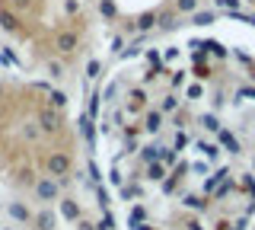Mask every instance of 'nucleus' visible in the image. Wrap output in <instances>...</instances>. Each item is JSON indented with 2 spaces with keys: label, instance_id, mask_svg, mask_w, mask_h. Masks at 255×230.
<instances>
[{
  "label": "nucleus",
  "instance_id": "72a5a7b5",
  "mask_svg": "<svg viewBox=\"0 0 255 230\" xmlns=\"http://www.w3.org/2000/svg\"><path fill=\"white\" fill-rule=\"evenodd\" d=\"M122 45H125L122 35H112V48H109V51H112V54H122Z\"/></svg>",
  "mask_w": 255,
  "mask_h": 230
},
{
  "label": "nucleus",
  "instance_id": "a211bd4d",
  "mask_svg": "<svg viewBox=\"0 0 255 230\" xmlns=\"http://www.w3.org/2000/svg\"><path fill=\"white\" fill-rule=\"evenodd\" d=\"M64 106H67V93H61V90L48 93V109H58V112H61Z\"/></svg>",
  "mask_w": 255,
  "mask_h": 230
},
{
  "label": "nucleus",
  "instance_id": "2eb2a0df",
  "mask_svg": "<svg viewBox=\"0 0 255 230\" xmlns=\"http://www.w3.org/2000/svg\"><path fill=\"white\" fill-rule=\"evenodd\" d=\"M159 112H163V115L179 112V96H175V93H166V96L159 99Z\"/></svg>",
  "mask_w": 255,
  "mask_h": 230
},
{
  "label": "nucleus",
  "instance_id": "412c9836",
  "mask_svg": "<svg viewBox=\"0 0 255 230\" xmlns=\"http://www.w3.org/2000/svg\"><path fill=\"white\" fill-rule=\"evenodd\" d=\"M217 138H220V144L227 147L230 154H239V141H236V138H233V134H230V131H220Z\"/></svg>",
  "mask_w": 255,
  "mask_h": 230
},
{
  "label": "nucleus",
  "instance_id": "f704fd0d",
  "mask_svg": "<svg viewBox=\"0 0 255 230\" xmlns=\"http://www.w3.org/2000/svg\"><path fill=\"white\" fill-rule=\"evenodd\" d=\"M195 77H198V80H207V77H211V67L198 64V67H195Z\"/></svg>",
  "mask_w": 255,
  "mask_h": 230
},
{
  "label": "nucleus",
  "instance_id": "423d86ee",
  "mask_svg": "<svg viewBox=\"0 0 255 230\" xmlns=\"http://www.w3.org/2000/svg\"><path fill=\"white\" fill-rule=\"evenodd\" d=\"M32 224H35V230H54V227H58V214H54L51 208H42V211L35 214Z\"/></svg>",
  "mask_w": 255,
  "mask_h": 230
},
{
  "label": "nucleus",
  "instance_id": "7ed1b4c3",
  "mask_svg": "<svg viewBox=\"0 0 255 230\" xmlns=\"http://www.w3.org/2000/svg\"><path fill=\"white\" fill-rule=\"evenodd\" d=\"M77 45H80V32H77V29H58V35H54V51L74 54Z\"/></svg>",
  "mask_w": 255,
  "mask_h": 230
},
{
  "label": "nucleus",
  "instance_id": "dca6fc26",
  "mask_svg": "<svg viewBox=\"0 0 255 230\" xmlns=\"http://www.w3.org/2000/svg\"><path fill=\"white\" fill-rule=\"evenodd\" d=\"M137 224H147V208L143 205H134L131 214H128V227H137Z\"/></svg>",
  "mask_w": 255,
  "mask_h": 230
},
{
  "label": "nucleus",
  "instance_id": "c85d7f7f",
  "mask_svg": "<svg viewBox=\"0 0 255 230\" xmlns=\"http://www.w3.org/2000/svg\"><path fill=\"white\" fill-rule=\"evenodd\" d=\"M204 45V51H211V54H217V58H227V48H223L220 42H201Z\"/></svg>",
  "mask_w": 255,
  "mask_h": 230
},
{
  "label": "nucleus",
  "instance_id": "2f4dec72",
  "mask_svg": "<svg viewBox=\"0 0 255 230\" xmlns=\"http://www.w3.org/2000/svg\"><path fill=\"white\" fill-rule=\"evenodd\" d=\"M185 147H188V134L179 131V134H175V141H172V150L179 154V150H185Z\"/></svg>",
  "mask_w": 255,
  "mask_h": 230
},
{
  "label": "nucleus",
  "instance_id": "f03ea898",
  "mask_svg": "<svg viewBox=\"0 0 255 230\" xmlns=\"http://www.w3.org/2000/svg\"><path fill=\"white\" fill-rule=\"evenodd\" d=\"M45 170H48V176L64 179V176H70V173H74V160H70L67 150H51V154L45 157Z\"/></svg>",
  "mask_w": 255,
  "mask_h": 230
},
{
  "label": "nucleus",
  "instance_id": "1a4fd4ad",
  "mask_svg": "<svg viewBox=\"0 0 255 230\" xmlns=\"http://www.w3.org/2000/svg\"><path fill=\"white\" fill-rule=\"evenodd\" d=\"M38 122H42L45 131H61V115L54 112V109H42V112H38Z\"/></svg>",
  "mask_w": 255,
  "mask_h": 230
},
{
  "label": "nucleus",
  "instance_id": "bb28decb",
  "mask_svg": "<svg viewBox=\"0 0 255 230\" xmlns=\"http://www.w3.org/2000/svg\"><path fill=\"white\" fill-rule=\"evenodd\" d=\"M140 160H143V163H159V147H156V144H150V147H143V154H140Z\"/></svg>",
  "mask_w": 255,
  "mask_h": 230
},
{
  "label": "nucleus",
  "instance_id": "20e7f679",
  "mask_svg": "<svg viewBox=\"0 0 255 230\" xmlns=\"http://www.w3.org/2000/svg\"><path fill=\"white\" fill-rule=\"evenodd\" d=\"M58 208H61V218H64V221H70V224H80V221H83V208H80L77 198L64 195L61 202H58Z\"/></svg>",
  "mask_w": 255,
  "mask_h": 230
},
{
  "label": "nucleus",
  "instance_id": "f8f14e48",
  "mask_svg": "<svg viewBox=\"0 0 255 230\" xmlns=\"http://www.w3.org/2000/svg\"><path fill=\"white\" fill-rule=\"evenodd\" d=\"M143 102H147V90H131V96H128V112H140Z\"/></svg>",
  "mask_w": 255,
  "mask_h": 230
},
{
  "label": "nucleus",
  "instance_id": "9b49d317",
  "mask_svg": "<svg viewBox=\"0 0 255 230\" xmlns=\"http://www.w3.org/2000/svg\"><path fill=\"white\" fill-rule=\"evenodd\" d=\"M159 16V32H172V29H179V16H175L172 10H163V13H156Z\"/></svg>",
  "mask_w": 255,
  "mask_h": 230
},
{
  "label": "nucleus",
  "instance_id": "c756f323",
  "mask_svg": "<svg viewBox=\"0 0 255 230\" xmlns=\"http://www.w3.org/2000/svg\"><path fill=\"white\" fill-rule=\"evenodd\" d=\"M96 230H115V218H112V211H106L99 218V224H96Z\"/></svg>",
  "mask_w": 255,
  "mask_h": 230
},
{
  "label": "nucleus",
  "instance_id": "ea45409f",
  "mask_svg": "<svg viewBox=\"0 0 255 230\" xmlns=\"http://www.w3.org/2000/svg\"><path fill=\"white\" fill-rule=\"evenodd\" d=\"M77 230H96V224H90V221H80Z\"/></svg>",
  "mask_w": 255,
  "mask_h": 230
},
{
  "label": "nucleus",
  "instance_id": "393cba45",
  "mask_svg": "<svg viewBox=\"0 0 255 230\" xmlns=\"http://www.w3.org/2000/svg\"><path fill=\"white\" fill-rule=\"evenodd\" d=\"M201 0H175V13H198Z\"/></svg>",
  "mask_w": 255,
  "mask_h": 230
},
{
  "label": "nucleus",
  "instance_id": "37998d69",
  "mask_svg": "<svg viewBox=\"0 0 255 230\" xmlns=\"http://www.w3.org/2000/svg\"><path fill=\"white\" fill-rule=\"evenodd\" d=\"M252 3H255V0H252Z\"/></svg>",
  "mask_w": 255,
  "mask_h": 230
},
{
  "label": "nucleus",
  "instance_id": "c9c22d12",
  "mask_svg": "<svg viewBox=\"0 0 255 230\" xmlns=\"http://www.w3.org/2000/svg\"><path fill=\"white\" fill-rule=\"evenodd\" d=\"M10 3H13V13H16V10H29L32 0H10Z\"/></svg>",
  "mask_w": 255,
  "mask_h": 230
},
{
  "label": "nucleus",
  "instance_id": "7c9ffc66",
  "mask_svg": "<svg viewBox=\"0 0 255 230\" xmlns=\"http://www.w3.org/2000/svg\"><path fill=\"white\" fill-rule=\"evenodd\" d=\"M185 96H188V99H201V96H204V86H201V83H188V86H185Z\"/></svg>",
  "mask_w": 255,
  "mask_h": 230
},
{
  "label": "nucleus",
  "instance_id": "6ab92c4d",
  "mask_svg": "<svg viewBox=\"0 0 255 230\" xmlns=\"http://www.w3.org/2000/svg\"><path fill=\"white\" fill-rule=\"evenodd\" d=\"M45 70H48V77H51V80H61V77L67 74V67H64L61 61H48V64H45Z\"/></svg>",
  "mask_w": 255,
  "mask_h": 230
},
{
  "label": "nucleus",
  "instance_id": "f257e3e1",
  "mask_svg": "<svg viewBox=\"0 0 255 230\" xmlns=\"http://www.w3.org/2000/svg\"><path fill=\"white\" fill-rule=\"evenodd\" d=\"M32 195H35V202H42L45 208L54 202H61V182L54 176H38L35 186H32Z\"/></svg>",
  "mask_w": 255,
  "mask_h": 230
},
{
  "label": "nucleus",
  "instance_id": "4be33fe9",
  "mask_svg": "<svg viewBox=\"0 0 255 230\" xmlns=\"http://www.w3.org/2000/svg\"><path fill=\"white\" fill-rule=\"evenodd\" d=\"M147 179L163 182V179H166V166H163V163H150V166H147Z\"/></svg>",
  "mask_w": 255,
  "mask_h": 230
},
{
  "label": "nucleus",
  "instance_id": "6e6552de",
  "mask_svg": "<svg viewBox=\"0 0 255 230\" xmlns=\"http://www.w3.org/2000/svg\"><path fill=\"white\" fill-rule=\"evenodd\" d=\"M0 29H3V32H10V35L19 32V19H16V13L6 10V6H0Z\"/></svg>",
  "mask_w": 255,
  "mask_h": 230
},
{
  "label": "nucleus",
  "instance_id": "5701e85b",
  "mask_svg": "<svg viewBox=\"0 0 255 230\" xmlns=\"http://www.w3.org/2000/svg\"><path fill=\"white\" fill-rule=\"evenodd\" d=\"M198 150H201L204 157H211V160H217V157H220V147L211 144V141H198Z\"/></svg>",
  "mask_w": 255,
  "mask_h": 230
},
{
  "label": "nucleus",
  "instance_id": "f3484780",
  "mask_svg": "<svg viewBox=\"0 0 255 230\" xmlns=\"http://www.w3.org/2000/svg\"><path fill=\"white\" fill-rule=\"evenodd\" d=\"M99 13H102V19H118V3L115 0H99Z\"/></svg>",
  "mask_w": 255,
  "mask_h": 230
},
{
  "label": "nucleus",
  "instance_id": "a19ab883",
  "mask_svg": "<svg viewBox=\"0 0 255 230\" xmlns=\"http://www.w3.org/2000/svg\"><path fill=\"white\" fill-rule=\"evenodd\" d=\"M131 230H156L153 224H137V227H131Z\"/></svg>",
  "mask_w": 255,
  "mask_h": 230
},
{
  "label": "nucleus",
  "instance_id": "e433bc0d",
  "mask_svg": "<svg viewBox=\"0 0 255 230\" xmlns=\"http://www.w3.org/2000/svg\"><path fill=\"white\" fill-rule=\"evenodd\" d=\"M182 83H185V70H175V74H172V86H182Z\"/></svg>",
  "mask_w": 255,
  "mask_h": 230
},
{
  "label": "nucleus",
  "instance_id": "4c0bfd02",
  "mask_svg": "<svg viewBox=\"0 0 255 230\" xmlns=\"http://www.w3.org/2000/svg\"><path fill=\"white\" fill-rule=\"evenodd\" d=\"M175 58H179V48H175V45H172V48H166V54H163V61H175Z\"/></svg>",
  "mask_w": 255,
  "mask_h": 230
},
{
  "label": "nucleus",
  "instance_id": "b1692460",
  "mask_svg": "<svg viewBox=\"0 0 255 230\" xmlns=\"http://www.w3.org/2000/svg\"><path fill=\"white\" fill-rule=\"evenodd\" d=\"M198 122H201L204 131H217V134H220V118H217V115H201Z\"/></svg>",
  "mask_w": 255,
  "mask_h": 230
},
{
  "label": "nucleus",
  "instance_id": "79ce46f5",
  "mask_svg": "<svg viewBox=\"0 0 255 230\" xmlns=\"http://www.w3.org/2000/svg\"><path fill=\"white\" fill-rule=\"evenodd\" d=\"M0 93H3V83H0Z\"/></svg>",
  "mask_w": 255,
  "mask_h": 230
},
{
  "label": "nucleus",
  "instance_id": "aec40b11",
  "mask_svg": "<svg viewBox=\"0 0 255 230\" xmlns=\"http://www.w3.org/2000/svg\"><path fill=\"white\" fill-rule=\"evenodd\" d=\"M99 74H102V61L99 58H90V61H86V74L83 77H86V80H96Z\"/></svg>",
  "mask_w": 255,
  "mask_h": 230
},
{
  "label": "nucleus",
  "instance_id": "58836bf2",
  "mask_svg": "<svg viewBox=\"0 0 255 230\" xmlns=\"http://www.w3.org/2000/svg\"><path fill=\"white\" fill-rule=\"evenodd\" d=\"M115 93H118V83H109V86H106V99L112 102V99H115Z\"/></svg>",
  "mask_w": 255,
  "mask_h": 230
},
{
  "label": "nucleus",
  "instance_id": "39448f33",
  "mask_svg": "<svg viewBox=\"0 0 255 230\" xmlns=\"http://www.w3.org/2000/svg\"><path fill=\"white\" fill-rule=\"evenodd\" d=\"M159 26V16H156V10H147V13H140L137 19H134V32H150V29H156Z\"/></svg>",
  "mask_w": 255,
  "mask_h": 230
},
{
  "label": "nucleus",
  "instance_id": "0eeeda50",
  "mask_svg": "<svg viewBox=\"0 0 255 230\" xmlns=\"http://www.w3.org/2000/svg\"><path fill=\"white\" fill-rule=\"evenodd\" d=\"M6 214H10L13 221H19V224H29L32 221V211L22 202H6Z\"/></svg>",
  "mask_w": 255,
  "mask_h": 230
},
{
  "label": "nucleus",
  "instance_id": "473e14b6",
  "mask_svg": "<svg viewBox=\"0 0 255 230\" xmlns=\"http://www.w3.org/2000/svg\"><path fill=\"white\" fill-rule=\"evenodd\" d=\"M236 99H255V86H239Z\"/></svg>",
  "mask_w": 255,
  "mask_h": 230
},
{
  "label": "nucleus",
  "instance_id": "4468645a",
  "mask_svg": "<svg viewBox=\"0 0 255 230\" xmlns=\"http://www.w3.org/2000/svg\"><path fill=\"white\" fill-rule=\"evenodd\" d=\"M211 22H217V13H214V10H198V13H191V26H211Z\"/></svg>",
  "mask_w": 255,
  "mask_h": 230
},
{
  "label": "nucleus",
  "instance_id": "ddd939ff",
  "mask_svg": "<svg viewBox=\"0 0 255 230\" xmlns=\"http://www.w3.org/2000/svg\"><path fill=\"white\" fill-rule=\"evenodd\" d=\"M80 131H83V138H86V147L93 150L96 147V134H93V118L86 115V112L80 115Z\"/></svg>",
  "mask_w": 255,
  "mask_h": 230
},
{
  "label": "nucleus",
  "instance_id": "a878e982",
  "mask_svg": "<svg viewBox=\"0 0 255 230\" xmlns=\"http://www.w3.org/2000/svg\"><path fill=\"white\" fill-rule=\"evenodd\" d=\"M239 3H243V0H214V6H217L220 13H236Z\"/></svg>",
  "mask_w": 255,
  "mask_h": 230
},
{
  "label": "nucleus",
  "instance_id": "9d476101",
  "mask_svg": "<svg viewBox=\"0 0 255 230\" xmlns=\"http://www.w3.org/2000/svg\"><path fill=\"white\" fill-rule=\"evenodd\" d=\"M163 125H166V115L159 112V109H153V112H147V115H143V128H147L150 134H156L159 128H163Z\"/></svg>",
  "mask_w": 255,
  "mask_h": 230
},
{
  "label": "nucleus",
  "instance_id": "cd10ccee",
  "mask_svg": "<svg viewBox=\"0 0 255 230\" xmlns=\"http://www.w3.org/2000/svg\"><path fill=\"white\" fill-rule=\"evenodd\" d=\"M83 10V3H80V0H64V13H67V16H74L77 19V13Z\"/></svg>",
  "mask_w": 255,
  "mask_h": 230
}]
</instances>
